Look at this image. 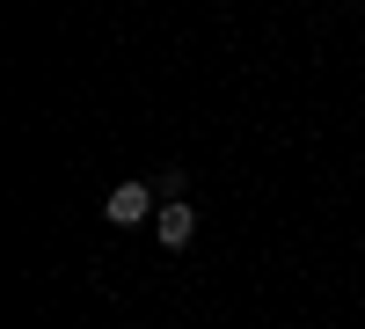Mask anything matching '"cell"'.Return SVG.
I'll use <instances>...</instances> for the list:
<instances>
[{"label":"cell","instance_id":"obj_1","mask_svg":"<svg viewBox=\"0 0 365 329\" xmlns=\"http://www.w3.org/2000/svg\"><path fill=\"white\" fill-rule=\"evenodd\" d=\"M103 213H110V227H146L154 220V183H117Z\"/></svg>","mask_w":365,"mask_h":329},{"label":"cell","instance_id":"obj_2","mask_svg":"<svg viewBox=\"0 0 365 329\" xmlns=\"http://www.w3.org/2000/svg\"><path fill=\"white\" fill-rule=\"evenodd\" d=\"M154 234H161V249H190V234H197V213H190V205H161V213H154Z\"/></svg>","mask_w":365,"mask_h":329},{"label":"cell","instance_id":"obj_3","mask_svg":"<svg viewBox=\"0 0 365 329\" xmlns=\"http://www.w3.org/2000/svg\"><path fill=\"white\" fill-rule=\"evenodd\" d=\"M154 191H161V205H175V198H182V168H161V176H154Z\"/></svg>","mask_w":365,"mask_h":329}]
</instances>
